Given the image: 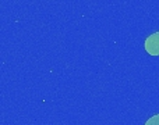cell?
<instances>
[{"label":"cell","instance_id":"1","mask_svg":"<svg viewBox=\"0 0 159 125\" xmlns=\"http://www.w3.org/2000/svg\"><path fill=\"white\" fill-rule=\"evenodd\" d=\"M144 47H145V52L149 56H159V32L149 35L145 39Z\"/></svg>","mask_w":159,"mask_h":125},{"label":"cell","instance_id":"2","mask_svg":"<svg viewBox=\"0 0 159 125\" xmlns=\"http://www.w3.org/2000/svg\"><path fill=\"white\" fill-rule=\"evenodd\" d=\"M144 125H159V114L152 115L149 120H147V123Z\"/></svg>","mask_w":159,"mask_h":125}]
</instances>
